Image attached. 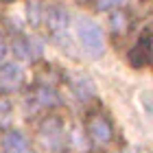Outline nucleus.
<instances>
[{
	"label": "nucleus",
	"mask_w": 153,
	"mask_h": 153,
	"mask_svg": "<svg viewBox=\"0 0 153 153\" xmlns=\"http://www.w3.org/2000/svg\"><path fill=\"white\" fill-rule=\"evenodd\" d=\"M76 35H79L83 53L90 57H101L105 53V35L99 22H94L92 18H79L76 20Z\"/></svg>",
	"instance_id": "1"
},
{
	"label": "nucleus",
	"mask_w": 153,
	"mask_h": 153,
	"mask_svg": "<svg viewBox=\"0 0 153 153\" xmlns=\"http://www.w3.org/2000/svg\"><path fill=\"white\" fill-rule=\"evenodd\" d=\"M88 134H90V138H92L94 142H99V144L109 142L112 140V127H109L107 118L94 116L92 120H90V125H88Z\"/></svg>",
	"instance_id": "7"
},
{
	"label": "nucleus",
	"mask_w": 153,
	"mask_h": 153,
	"mask_svg": "<svg viewBox=\"0 0 153 153\" xmlns=\"http://www.w3.org/2000/svg\"><path fill=\"white\" fill-rule=\"evenodd\" d=\"M70 88L76 94V99H81V101H88V99L94 96V83L90 81V76L83 74V72L70 74Z\"/></svg>",
	"instance_id": "9"
},
{
	"label": "nucleus",
	"mask_w": 153,
	"mask_h": 153,
	"mask_svg": "<svg viewBox=\"0 0 153 153\" xmlns=\"http://www.w3.org/2000/svg\"><path fill=\"white\" fill-rule=\"evenodd\" d=\"M9 51L13 55H18L20 59H31V51H29V42L26 37H13L9 44Z\"/></svg>",
	"instance_id": "12"
},
{
	"label": "nucleus",
	"mask_w": 153,
	"mask_h": 153,
	"mask_svg": "<svg viewBox=\"0 0 153 153\" xmlns=\"http://www.w3.org/2000/svg\"><path fill=\"white\" fill-rule=\"evenodd\" d=\"M149 59H151V35L147 31V33H142V37L136 44V48L129 53V61H131V66L142 68V66L149 64Z\"/></svg>",
	"instance_id": "5"
},
{
	"label": "nucleus",
	"mask_w": 153,
	"mask_h": 153,
	"mask_svg": "<svg viewBox=\"0 0 153 153\" xmlns=\"http://www.w3.org/2000/svg\"><path fill=\"white\" fill-rule=\"evenodd\" d=\"M42 18H44V11H42V4L37 2V0H33V2H29V20L33 26H37L42 22Z\"/></svg>",
	"instance_id": "14"
},
{
	"label": "nucleus",
	"mask_w": 153,
	"mask_h": 153,
	"mask_svg": "<svg viewBox=\"0 0 153 153\" xmlns=\"http://www.w3.org/2000/svg\"><path fill=\"white\" fill-rule=\"evenodd\" d=\"M42 20L46 22L51 35L61 37L66 33V29H68V20H70V18H68V11L61 4H53V7H48V9L44 11V18H42Z\"/></svg>",
	"instance_id": "4"
},
{
	"label": "nucleus",
	"mask_w": 153,
	"mask_h": 153,
	"mask_svg": "<svg viewBox=\"0 0 153 153\" xmlns=\"http://www.w3.org/2000/svg\"><path fill=\"white\" fill-rule=\"evenodd\" d=\"M7 53H9V46L4 44V39H2V37H0V61L4 59V55H7Z\"/></svg>",
	"instance_id": "16"
},
{
	"label": "nucleus",
	"mask_w": 153,
	"mask_h": 153,
	"mask_svg": "<svg viewBox=\"0 0 153 153\" xmlns=\"http://www.w3.org/2000/svg\"><path fill=\"white\" fill-rule=\"evenodd\" d=\"M125 2L127 0H96V7L103 11H114V9H120Z\"/></svg>",
	"instance_id": "15"
},
{
	"label": "nucleus",
	"mask_w": 153,
	"mask_h": 153,
	"mask_svg": "<svg viewBox=\"0 0 153 153\" xmlns=\"http://www.w3.org/2000/svg\"><path fill=\"white\" fill-rule=\"evenodd\" d=\"M13 118V103L9 99H0V125H9Z\"/></svg>",
	"instance_id": "13"
},
{
	"label": "nucleus",
	"mask_w": 153,
	"mask_h": 153,
	"mask_svg": "<svg viewBox=\"0 0 153 153\" xmlns=\"http://www.w3.org/2000/svg\"><path fill=\"white\" fill-rule=\"evenodd\" d=\"M39 138L44 142V147H48L51 151L59 153L64 149V125L57 118H46L39 127Z\"/></svg>",
	"instance_id": "2"
},
{
	"label": "nucleus",
	"mask_w": 153,
	"mask_h": 153,
	"mask_svg": "<svg viewBox=\"0 0 153 153\" xmlns=\"http://www.w3.org/2000/svg\"><path fill=\"white\" fill-rule=\"evenodd\" d=\"M33 101L39 107H55V105H59V94L51 85H39L35 90V94H33Z\"/></svg>",
	"instance_id": "10"
},
{
	"label": "nucleus",
	"mask_w": 153,
	"mask_h": 153,
	"mask_svg": "<svg viewBox=\"0 0 153 153\" xmlns=\"http://www.w3.org/2000/svg\"><path fill=\"white\" fill-rule=\"evenodd\" d=\"M2 151L4 153H31L29 138L20 131H7L2 138Z\"/></svg>",
	"instance_id": "6"
},
{
	"label": "nucleus",
	"mask_w": 153,
	"mask_h": 153,
	"mask_svg": "<svg viewBox=\"0 0 153 153\" xmlns=\"http://www.w3.org/2000/svg\"><path fill=\"white\" fill-rule=\"evenodd\" d=\"M24 81V68L16 61H2L0 64V92H13Z\"/></svg>",
	"instance_id": "3"
},
{
	"label": "nucleus",
	"mask_w": 153,
	"mask_h": 153,
	"mask_svg": "<svg viewBox=\"0 0 153 153\" xmlns=\"http://www.w3.org/2000/svg\"><path fill=\"white\" fill-rule=\"evenodd\" d=\"M127 24H129L127 13L120 11V9H114L112 11V18H109V26H112V31L114 33H125V31H127Z\"/></svg>",
	"instance_id": "11"
},
{
	"label": "nucleus",
	"mask_w": 153,
	"mask_h": 153,
	"mask_svg": "<svg viewBox=\"0 0 153 153\" xmlns=\"http://www.w3.org/2000/svg\"><path fill=\"white\" fill-rule=\"evenodd\" d=\"M64 144L74 153H85L88 151V138L79 125H72L70 129H64Z\"/></svg>",
	"instance_id": "8"
}]
</instances>
